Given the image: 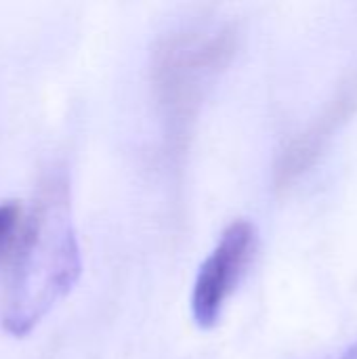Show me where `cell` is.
Instances as JSON below:
<instances>
[{
	"instance_id": "cell-5",
	"label": "cell",
	"mask_w": 357,
	"mask_h": 359,
	"mask_svg": "<svg viewBox=\"0 0 357 359\" xmlns=\"http://www.w3.org/2000/svg\"><path fill=\"white\" fill-rule=\"evenodd\" d=\"M343 359H357V343L351 347V349H349V351H347V353H345V358Z\"/></svg>"
},
{
	"instance_id": "cell-4",
	"label": "cell",
	"mask_w": 357,
	"mask_h": 359,
	"mask_svg": "<svg viewBox=\"0 0 357 359\" xmlns=\"http://www.w3.org/2000/svg\"><path fill=\"white\" fill-rule=\"evenodd\" d=\"M21 219V206L17 202H0V263L13 248Z\"/></svg>"
},
{
	"instance_id": "cell-3",
	"label": "cell",
	"mask_w": 357,
	"mask_h": 359,
	"mask_svg": "<svg viewBox=\"0 0 357 359\" xmlns=\"http://www.w3.org/2000/svg\"><path fill=\"white\" fill-rule=\"evenodd\" d=\"M357 109V80L349 82V86H345L341 90V95L332 101V105L326 109V114L307 130L303 133L299 139H295L286 151L282 154L280 162H278V170H276V181L278 187H286L290 185L295 179H299L322 154V149L326 147L330 135L353 114Z\"/></svg>"
},
{
	"instance_id": "cell-1",
	"label": "cell",
	"mask_w": 357,
	"mask_h": 359,
	"mask_svg": "<svg viewBox=\"0 0 357 359\" xmlns=\"http://www.w3.org/2000/svg\"><path fill=\"white\" fill-rule=\"evenodd\" d=\"M82 273L76 227L59 194L46 196L29 219L6 290L2 324L17 339L29 334L76 286Z\"/></svg>"
},
{
	"instance_id": "cell-2",
	"label": "cell",
	"mask_w": 357,
	"mask_h": 359,
	"mask_svg": "<svg viewBox=\"0 0 357 359\" xmlns=\"http://www.w3.org/2000/svg\"><path fill=\"white\" fill-rule=\"evenodd\" d=\"M257 240V227L246 219H238L223 231L202 263L191 292V316L202 330L219 324L225 303L255 259Z\"/></svg>"
}]
</instances>
